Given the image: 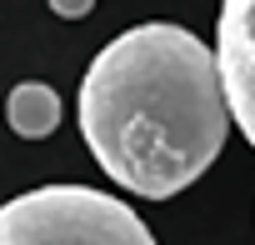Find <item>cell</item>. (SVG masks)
Returning a JSON list of instances; mask_svg holds the SVG:
<instances>
[{
  "instance_id": "1",
  "label": "cell",
  "mask_w": 255,
  "mask_h": 245,
  "mask_svg": "<svg viewBox=\"0 0 255 245\" xmlns=\"http://www.w3.org/2000/svg\"><path fill=\"white\" fill-rule=\"evenodd\" d=\"M230 95L220 55L185 25L150 20L115 35L80 80V135L110 185L170 200L225 145Z\"/></svg>"
},
{
  "instance_id": "2",
  "label": "cell",
  "mask_w": 255,
  "mask_h": 245,
  "mask_svg": "<svg viewBox=\"0 0 255 245\" xmlns=\"http://www.w3.org/2000/svg\"><path fill=\"white\" fill-rule=\"evenodd\" d=\"M0 245H155V235L105 190L40 185L0 205Z\"/></svg>"
},
{
  "instance_id": "3",
  "label": "cell",
  "mask_w": 255,
  "mask_h": 245,
  "mask_svg": "<svg viewBox=\"0 0 255 245\" xmlns=\"http://www.w3.org/2000/svg\"><path fill=\"white\" fill-rule=\"evenodd\" d=\"M215 55L230 95V120L255 150V0H220Z\"/></svg>"
},
{
  "instance_id": "4",
  "label": "cell",
  "mask_w": 255,
  "mask_h": 245,
  "mask_svg": "<svg viewBox=\"0 0 255 245\" xmlns=\"http://www.w3.org/2000/svg\"><path fill=\"white\" fill-rule=\"evenodd\" d=\"M60 115H65L60 90L45 85V80H20V85L5 95V120H10V130H15L20 140H45V135H55V130H60Z\"/></svg>"
},
{
  "instance_id": "5",
  "label": "cell",
  "mask_w": 255,
  "mask_h": 245,
  "mask_svg": "<svg viewBox=\"0 0 255 245\" xmlns=\"http://www.w3.org/2000/svg\"><path fill=\"white\" fill-rule=\"evenodd\" d=\"M50 10H55L60 20H80V15L95 10V0H50Z\"/></svg>"
}]
</instances>
